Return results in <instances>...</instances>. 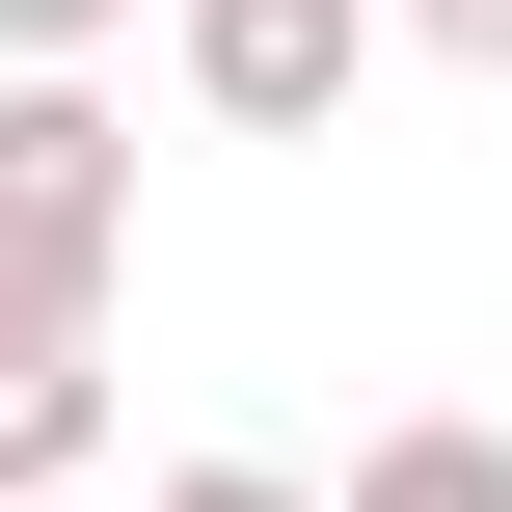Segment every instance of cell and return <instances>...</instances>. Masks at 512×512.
<instances>
[{"instance_id": "1", "label": "cell", "mask_w": 512, "mask_h": 512, "mask_svg": "<svg viewBox=\"0 0 512 512\" xmlns=\"http://www.w3.org/2000/svg\"><path fill=\"white\" fill-rule=\"evenodd\" d=\"M108 297H135V108L0 54V351H81Z\"/></svg>"}, {"instance_id": "2", "label": "cell", "mask_w": 512, "mask_h": 512, "mask_svg": "<svg viewBox=\"0 0 512 512\" xmlns=\"http://www.w3.org/2000/svg\"><path fill=\"white\" fill-rule=\"evenodd\" d=\"M378 81V0H189V108L216 135H324Z\"/></svg>"}, {"instance_id": "3", "label": "cell", "mask_w": 512, "mask_h": 512, "mask_svg": "<svg viewBox=\"0 0 512 512\" xmlns=\"http://www.w3.org/2000/svg\"><path fill=\"white\" fill-rule=\"evenodd\" d=\"M27 486H108V324L81 351H0V512Z\"/></svg>"}, {"instance_id": "4", "label": "cell", "mask_w": 512, "mask_h": 512, "mask_svg": "<svg viewBox=\"0 0 512 512\" xmlns=\"http://www.w3.org/2000/svg\"><path fill=\"white\" fill-rule=\"evenodd\" d=\"M324 512H512V432H486V405H405V432H378Z\"/></svg>"}, {"instance_id": "5", "label": "cell", "mask_w": 512, "mask_h": 512, "mask_svg": "<svg viewBox=\"0 0 512 512\" xmlns=\"http://www.w3.org/2000/svg\"><path fill=\"white\" fill-rule=\"evenodd\" d=\"M135 512H324V486H297V459H162Z\"/></svg>"}, {"instance_id": "6", "label": "cell", "mask_w": 512, "mask_h": 512, "mask_svg": "<svg viewBox=\"0 0 512 512\" xmlns=\"http://www.w3.org/2000/svg\"><path fill=\"white\" fill-rule=\"evenodd\" d=\"M108 27L135 0H0V54H54V81H108Z\"/></svg>"}, {"instance_id": "7", "label": "cell", "mask_w": 512, "mask_h": 512, "mask_svg": "<svg viewBox=\"0 0 512 512\" xmlns=\"http://www.w3.org/2000/svg\"><path fill=\"white\" fill-rule=\"evenodd\" d=\"M378 54H486L512 81V0H378Z\"/></svg>"}, {"instance_id": "8", "label": "cell", "mask_w": 512, "mask_h": 512, "mask_svg": "<svg viewBox=\"0 0 512 512\" xmlns=\"http://www.w3.org/2000/svg\"><path fill=\"white\" fill-rule=\"evenodd\" d=\"M27 512H81V486H27Z\"/></svg>"}]
</instances>
